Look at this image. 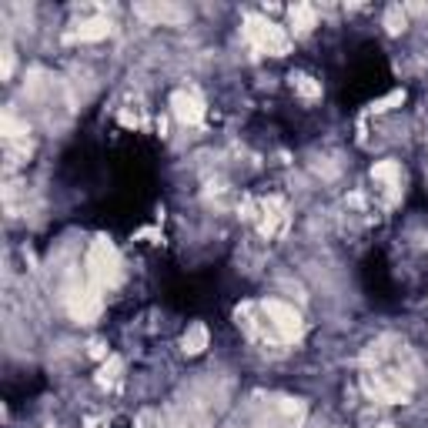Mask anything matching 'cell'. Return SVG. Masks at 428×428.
Segmentation results:
<instances>
[{
  "mask_svg": "<svg viewBox=\"0 0 428 428\" xmlns=\"http://www.w3.org/2000/svg\"><path fill=\"white\" fill-rule=\"evenodd\" d=\"M204 348H208V328H204V324H194V328L184 335V352L198 355V352H204Z\"/></svg>",
  "mask_w": 428,
  "mask_h": 428,
  "instance_id": "9",
  "label": "cell"
},
{
  "mask_svg": "<svg viewBox=\"0 0 428 428\" xmlns=\"http://www.w3.org/2000/svg\"><path fill=\"white\" fill-rule=\"evenodd\" d=\"M291 80H294V87H298L301 97H308V101H311V97H321V84L318 80H311L308 74H298V77H291Z\"/></svg>",
  "mask_w": 428,
  "mask_h": 428,
  "instance_id": "10",
  "label": "cell"
},
{
  "mask_svg": "<svg viewBox=\"0 0 428 428\" xmlns=\"http://www.w3.org/2000/svg\"><path fill=\"white\" fill-rule=\"evenodd\" d=\"M138 14L154 20V24H168V27L187 20V10H184V7H174V3H141Z\"/></svg>",
  "mask_w": 428,
  "mask_h": 428,
  "instance_id": "6",
  "label": "cell"
},
{
  "mask_svg": "<svg viewBox=\"0 0 428 428\" xmlns=\"http://www.w3.org/2000/svg\"><path fill=\"white\" fill-rule=\"evenodd\" d=\"M371 181L388 194V201H398V194H401V168H398L395 161L375 164V168H371Z\"/></svg>",
  "mask_w": 428,
  "mask_h": 428,
  "instance_id": "5",
  "label": "cell"
},
{
  "mask_svg": "<svg viewBox=\"0 0 428 428\" xmlns=\"http://www.w3.org/2000/svg\"><path fill=\"white\" fill-rule=\"evenodd\" d=\"M67 308H71L74 318L94 321L97 315H101V294H97L94 285H87V288H74L71 294H67Z\"/></svg>",
  "mask_w": 428,
  "mask_h": 428,
  "instance_id": "3",
  "label": "cell"
},
{
  "mask_svg": "<svg viewBox=\"0 0 428 428\" xmlns=\"http://www.w3.org/2000/svg\"><path fill=\"white\" fill-rule=\"evenodd\" d=\"M288 17H291L294 34H308L311 27H315V7H311V3H294Z\"/></svg>",
  "mask_w": 428,
  "mask_h": 428,
  "instance_id": "8",
  "label": "cell"
},
{
  "mask_svg": "<svg viewBox=\"0 0 428 428\" xmlns=\"http://www.w3.org/2000/svg\"><path fill=\"white\" fill-rule=\"evenodd\" d=\"M171 110L181 124H198L204 117V101L194 91H178L171 97Z\"/></svg>",
  "mask_w": 428,
  "mask_h": 428,
  "instance_id": "4",
  "label": "cell"
},
{
  "mask_svg": "<svg viewBox=\"0 0 428 428\" xmlns=\"http://www.w3.org/2000/svg\"><path fill=\"white\" fill-rule=\"evenodd\" d=\"M117 371H121V362H117V358H110V362H107V365L101 368V382H110V378H114Z\"/></svg>",
  "mask_w": 428,
  "mask_h": 428,
  "instance_id": "14",
  "label": "cell"
},
{
  "mask_svg": "<svg viewBox=\"0 0 428 428\" xmlns=\"http://www.w3.org/2000/svg\"><path fill=\"white\" fill-rule=\"evenodd\" d=\"M3 131H7V138H24L27 134V124L14 121L10 114H3Z\"/></svg>",
  "mask_w": 428,
  "mask_h": 428,
  "instance_id": "12",
  "label": "cell"
},
{
  "mask_svg": "<svg viewBox=\"0 0 428 428\" xmlns=\"http://www.w3.org/2000/svg\"><path fill=\"white\" fill-rule=\"evenodd\" d=\"M401 101H405V94L395 91V94H388L385 101H378V104L371 107V110H392V104H401Z\"/></svg>",
  "mask_w": 428,
  "mask_h": 428,
  "instance_id": "13",
  "label": "cell"
},
{
  "mask_svg": "<svg viewBox=\"0 0 428 428\" xmlns=\"http://www.w3.org/2000/svg\"><path fill=\"white\" fill-rule=\"evenodd\" d=\"M382 428H392V425H382Z\"/></svg>",
  "mask_w": 428,
  "mask_h": 428,
  "instance_id": "15",
  "label": "cell"
},
{
  "mask_svg": "<svg viewBox=\"0 0 428 428\" xmlns=\"http://www.w3.org/2000/svg\"><path fill=\"white\" fill-rule=\"evenodd\" d=\"M114 278H117V251H114V245H107L104 238H101V241H94L91 251H87V281L101 291V288H107Z\"/></svg>",
  "mask_w": 428,
  "mask_h": 428,
  "instance_id": "2",
  "label": "cell"
},
{
  "mask_svg": "<svg viewBox=\"0 0 428 428\" xmlns=\"http://www.w3.org/2000/svg\"><path fill=\"white\" fill-rule=\"evenodd\" d=\"M245 37L251 41L255 50L271 54V57H281V54H288L291 50V37L285 34V27H278L275 20H268V17H258V14L248 17L245 20Z\"/></svg>",
  "mask_w": 428,
  "mask_h": 428,
  "instance_id": "1",
  "label": "cell"
},
{
  "mask_svg": "<svg viewBox=\"0 0 428 428\" xmlns=\"http://www.w3.org/2000/svg\"><path fill=\"white\" fill-rule=\"evenodd\" d=\"M385 27H388L392 34H401V31H405V10H401L398 3L385 10Z\"/></svg>",
  "mask_w": 428,
  "mask_h": 428,
  "instance_id": "11",
  "label": "cell"
},
{
  "mask_svg": "<svg viewBox=\"0 0 428 428\" xmlns=\"http://www.w3.org/2000/svg\"><path fill=\"white\" fill-rule=\"evenodd\" d=\"M107 34H110V24L97 17V20H80V24H77V31H74V37L77 41H104Z\"/></svg>",
  "mask_w": 428,
  "mask_h": 428,
  "instance_id": "7",
  "label": "cell"
}]
</instances>
